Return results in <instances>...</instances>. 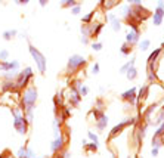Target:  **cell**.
Here are the masks:
<instances>
[{
  "label": "cell",
  "instance_id": "obj_1",
  "mask_svg": "<svg viewBox=\"0 0 164 158\" xmlns=\"http://www.w3.org/2000/svg\"><path fill=\"white\" fill-rule=\"evenodd\" d=\"M11 113H12V117H13V129L16 130V133L19 135H27L28 130H30V123L27 120V117L24 115V111L19 105L13 106L11 108Z\"/></svg>",
  "mask_w": 164,
  "mask_h": 158
},
{
  "label": "cell",
  "instance_id": "obj_2",
  "mask_svg": "<svg viewBox=\"0 0 164 158\" xmlns=\"http://www.w3.org/2000/svg\"><path fill=\"white\" fill-rule=\"evenodd\" d=\"M37 98H39V93H37V89L33 83H30L25 89H22L21 93V101H19V106L22 108V111L27 108V106H31V105H36L37 102Z\"/></svg>",
  "mask_w": 164,
  "mask_h": 158
},
{
  "label": "cell",
  "instance_id": "obj_3",
  "mask_svg": "<svg viewBox=\"0 0 164 158\" xmlns=\"http://www.w3.org/2000/svg\"><path fill=\"white\" fill-rule=\"evenodd\" d=\"M33 77H34V72H33V68L31 67H27L25 69L19 71L16 74V77H15V86H16V89L22 92V89H25L31 83Z\"/></svg>",
  "mask_w": 164,
  "mask_h": 158
},
{
  "label": "cell",
  "instance_id": "obj_4",
  "mask_svg": "<svg viewBox=\"0 0 164 158\" xmlns=\"http://www.w3.org/2000/svg\"><path fill=\"white\" fill-rule=\"evenodd\" d=\"M87 65V59L86 58H83L81 55H73V56H70L68 59V62H67V76H73L74 72L77 71H80L83 67H86Z\"/></svg>",
  "mask_w": 164,
  "mask_h": 158
},
{
  "label": "cell",
  "instance_id": "obj_5",
  "mask_svg": "<svg viewBox=\"0 0 164 158\" xmlns=\"http://www.w3.org/2000/svg\"><path fill=\"white\" fill-rule=\"evenodd\" d=\"M28 52H30L31 58L34 59L39 72H40V74H44V72H46V67H47V61H46L44 55L34 45H31V43H28Z\"/></svg>",
  "mask_w": 164,
  "mask_h": 158
},
{
  "label": "cell",
  "instance_id": "obj_6",
  "mask_svg": "<svg viewBox=\"0 0 164 158\" xmlns=\"http://www.w3.org/2000/svg\"><path fill=\"white\" fill-rule=\"evenodd\" d=\"M67 139H68V135H64V133H61L59 136L55 137L53 140L50 142V151H52V154H56V152L62 151L67 146V142H68Z\"/></svg>",
  "mask_w": 164,
  "mask_h": 158
},
{
  "label": "cell",
  "instance_id": "obj_7",
  "mask_svg": "<svg viewBox=\"0 0 164 158\" xmlns=\"http://www.w3.org/2000/svg\"><path fill=\"white\" fill-rule=\"evenodd\" d=\"M135 123H136V118H135V117H132V118H127L126 121H123V123H120V124H117L115 127H114V129H112V130H111V133H109L108 139H109V140H112L115 136L120 135L121 132H123V129H124V127H129V126L135 124Z\"/></svg>",
  "mask_w": 164,
  "mask_h": 158
},
{
  "label": "cell",
  "instance_id": "obj_8",
  "mask_svg": "<svg viewBox=\"0 0 164 158\" xmlns=\"http://www.w3.org/2000/svg\"><path fill=\"white\" fill-rule=\"evenodd\" d=\"M21 64L19 61L13 59V61H0V71L6 72V71H19Z\"/></svg>",
  "mask_w": 164,
  "mask_h": 158
},
{
  "label": "cell",
  "instance_id": "obj_9",
  "mask_svg": "<svg viewBox=\"0 0 164 158\" xmlns=\"http://www.w3.org/2000/svg\"><path fill=\"white\" fill-rule=\"evenodd\" d=\"M36 157H37V154L34 152L33 148H30L28 145L21 146L16 152V158H36Z\"/></svg>",
  "mask_w": 164,
  "mask_h": 158
},
{
  "label": "cell",
  "instance_id": "obj_10",
  "mask_svg": "<svg viewBox=\"0 0 164 158\" xmlns=\"http://www.w3.org/2000/svg\"><path fill=\"white\" fill-rule=\"evenodd\" d=\"M136 96H138L136 89H135V87H132L130 90H126L123 95H121V99H123L124 102H127V103L135 105V103H136Z\"/></svg>",
  "mask_w": 164,
  "mask_h": 158
},
{
  "label": "cell",
  "instance_id": "obj_11",
  "mask_svg": "<svg viewBox=\"0 0 164 158\" xmlns=\"http://www.w3.org/2000/svg\"><path fill=\"white\" fill-rule=\"evenodd\" d=\"M164 19V8H160V6H157L155 8V11H154L152 13V22L154 25H161V22H163Z\"/></svg>",
  "mask_w": 164,
  "mask_h": 158
},
{
  "label": "cell",
  "instance_id": "obj_12",
  "mask_svg": "<svg viewBox=\"0 0 164 158\" xmlns=\"http://www.w3.org/2000/svg\"><path fill=\"white\" fill-rule=\"evenodd\" d=\"M141 39V31H135V30H130L129 33L126 34V42L130 43V45H136Z\"/></svg>",
  "mask_w": 164,
  "mask_h": 158
},
{
  "label": "cell",
  "instance_id": "obj_13",
  "mask_svg": "<svg viewBox=\"0 0 164 158\" xmlns=\"http://www.w3.org/2000/svg\"><path fill=\"white\" fill-rule=\"evenodd\" d=\"M121 3V0H101V8L104 11H111L115 6H118Z\"/></svg>",
  "mask_w": 164,
  "mask_h": 158
},
{
  "label": "cell",
  "instance_id": "obj_14",
  "mask_svg": "<svg viewBox=\"0 0 164 158\" xmlns=\"http://www.w3.org/2000/svg\"><path fill=\"white\" fill-rule=\"evenodd\" d=\"M108 21L111 22V27H112V30H114L115 33H118L121 30V21L114 15V13H109L108 15Z\"/></svg>",
  "mask_w": 164,
  "mask_h": 158
},
{
  "label": "cell",
  "instance_id": "obj_15",
  "mask_svg": "<svg viewBox=\"0 0 164 158\" xmlns=\"http://www.w3.org/2000/svg\"><path fill=\"white\" fill-rule=\"evenodd\" d=\"M95 123H96V129H98V130H104V129L107 127V124H108V117H107L105 114H102Z\"/></svg>",
  "mask_w": 164,
  "mask_h": 158
},
{
  "label": "cell",
  "instance_id": "obj_16",
  "mask_svg": "<svg viewBox=\"0 0 164 158\" xmlns=\"http://www.w3.org/2000/svg\"><path fill=\"white\" fill-rule=\"evenodd\" d=\"M76 5H81L80 0H61V8L62 9H71Z\"/></svg>",
  "mask_w": 164,
  "mask_h": 158
},
{
  "label": "cell",
  "instance_id": "obj_17",
  "mask_svg": "<svg viewBox=\"0 0 164 158\" xmlns=\"http://www.w3.org/2000/svg\"><path fill=\"white\" fill-rule=\"evenodd\" d=\"M16 35H18V30H6V31H3V34H2L3 40H6V42H11L12 39H15Z\"/></svg>",
  "mask_w": 164,
  "mask_h": 158
},
{
  "label": "cell",
  "instance_id": "obj_18",
  "mask_svg": "<svg viewBox=\"0 0 164 158\" xmlns=\"http://www.w3.org/2000/svg\"><path fill=\"white\" fill-rule=\"evenodd\" d=\"M83 145H84V151H86V152H96L99 143H95V142L87 143V140H83Z\"/></svg>",
  "mask_w": 164,
  "mask_h": 158
},
{
  "label": "cell",
  "instance_id": "obj_19",
  "mask_svg": "<svg viewBox=\"0 0 164 158\" xmlns=\"http://www.w3.org/2000/svg\"><path fill=\"white\" fill-rule=\"evenodd\" d=\"M120 50H121V53L123 55H130L132 53V50H133V45H130V43H123V46L120 47Z\"/></svg>",
  "mask_w": 164,
  "mask_h": 158
},
{
  "label": "cell",
  "instance_id": "obj_20",
  "mask_svg": "<svg viewBox=\"0 0 164 158\" xmlns=\"http://www.w3.org/2000/svg\"><path fill=\"white\" fill-rule=\"evenodd\" d=\"M126 76H127V79H129V80H135L136 77H138V69L135 68V65L130 67L127 71H126Z\"/></svg>",
  "mask_w": 164,
  "mask_h": 158
},
{
  "label": "cell",
  "instance_id": "obj_21",
  "mask_svg": "<svg viewBox=\"0 0 164 158\" xmlns=\"http://www.w3.org/2000/svg\"><path fill=\"white\" fill-rule=\"evenodd\" d=\"M95 13H96L95 11H90L87 15H84V16L81 18V24H90L92 21H93V16H95Z\"/></svg>",
  "mask_w": 164,
  "mask_h": 158
},
{
  "label": "cell",
  "instance_id": "obj_22",
  "mask_svg": "<svg viewBox=\"0 0 164 158\" xmlns=\"http://www.w3.org/2000/svg\"><path fill=\"white\" fill-rule=\"evenodd\" d=\"M135 61H136V59H135V58H132L129 62H126V64H124V65L120 68V72H121V74H126V71H127V69H129L130 67H133V65H135Z\"/></svg>",
  "mask_w": 164,
  "mask_h": 158
},
{
  "label": "cell",
  "instance_id": "obj_23",
  "mask_svg": "<svg viewBox=\"0 0 164 158\" xmlns=\"http://www.w3.org/2000/svg\"><path fill=\"white\" fill-rule=\"evenodd\" d=\"M61 109H62L61 114H59V115H61V118H62V120H68V118L71 117V109H70V108H65V106H62Z\"/></svg>",
  "mask_w": 164,
  "mask_h": 158
},
{
  "label": "cell",
  "instance_id": "obj_24",
  "mask_svg": "<svg viewBox=\"0 0 164 158\" xmlns=\"http://www.w3.org/2000/svg\"><path fill=\"white\" fill-rule=\"evenodd\" d=\"M164 135V121L161 123V126L155 130V133H154V137L152 139H158V137H161V136Z\"/></svg>",
  "mask_w": 164,
  "mask_h": 158
},
{
  "label": "cell",
  "instance_id": "obj_25",
  "mask_svg": "<svg viewBox=\"0 0 164 158\" xmlns=\"http://www.w3.org/2000/svg\"><path fill=\"white\" fill-rule=\"evenodd\" d=\"M9 56H11V53H9L8 49H2L0 50V61H9Z\"/></svg>",
  "mask_w": 164,
  "mask_h": 158
},
{
  "label": "cell",
  "instance_id": "obj_26",
  "mask_svg": "<svg viewBox=\"0 0 164 158\" xmlns=\"http://www.w3.org/2000/svg\"><path fill=\"white\" fill-rule=\"evenodd\" d=\"M149 46H151V40H148V39H146V40H142V42L139 43V49L143 52V50H148V47H149Z\"/></svg>",
  "mask_w": 164,
  "mask_h": 158
},
{
  "label": "cell",
  "instance_id": "obj_27",
  "mask_svg": "<svg viewBox=\"0 0 164 158\" xmlns=\"http://www.w3.org/2000/svg\"><path fill=\"white\" fill-rule=\"evenodd\" d=\"M80 12H81V5H76V6L71 8V13L73 15H80Z\"/></svg>",
  "mask_w": 164,
  "mask_h": 158
},
{
  "label": "cell",
  "instance_id": "obj_28",
  "mask_svg": "<svg viewBox=\"0 0 164 158\" xmlns=\"http://www.w3.org/2000/svg\"><path fill=\"white\" fill-rule=\"evenodd\" d=\"M102 47H104V46H102V43H99V42H93V43H92V49L96 50V52L102 50Z\"/></svg>",
  "mask_w": 164,
  "mask_h": 158
},
{
  "label": "cell",
  "instance_id": "obj_29",
  "mask_svg": "<svg viewBox=\"0 0 164 158\" xmlns=\"http://www.w3.org/2000/svg\"><path fill=\"white\" fill-rule=\"evenodd\" d=\"M87 136H89V139H90L92 142H95V143H99V140H98V136L95 135L93 132H87Z\"/></svg>",
  "mask_w": 164,
  "mask_h": 158
},
{
  "label": "cell",
  "instance_id": "obj_30",
  "mask_svg": "<svg viewBox=\"0 0 164 158\" xmlns=\"http://www.w3.org/2000/svg\"><path fill=\"white\" fill-rule=\"evenodd\" d=\"M0 158H16V155L13 157V155H12L11 152H9V151L6 149V151H3V152L0 154Z\"/></svg>",
  "mask_w": 164,
  "mask_h": 158
},
{
  "label": "cell",
  "instance_id": "obj_31",
  "mask_svg": "<svg viewBox=\"0 0 164 158\" xmlns=\"http://www.w3.org/2000/svg\"><path fill=\"white\" fill-rule=\"evenodd\" d=\"M78 92H80V95H81V96H86V95L89 93V87H87V86H84V84H83V86H81V87L78 89Z\"/></svg>",
  "mask_w": 164,
  "mask_h": 158
},
{
  "label": "cell",
  "instance_id": "obj_32",
  "mask_svg": "<svg viewBox=\"0 0 164 158\" xmlns=\"http://www.w3.org/2000/svg\"><path fill=\"white\" fill-rule=\"evenodd\" d=\"M92 72H93V74H99V64L98 62H95V64L92 65Z\"/></svg>",
  "mask_w": 164,
  "mask_h": 158
},
{
  "label": "cell",
  "instance_id": "obj_33",
  "mask_svg": "<svg viewBox=\"0 0 164 158\" xmlns=\"http://www.w3.org/2000/svg\"><path fill=\"white\" fill-rule=\"evenodd\" d=\"M13 3H15V5H22V6H24V5H28L30 0H13Z\"/></svg>",
  "mask_w": 164,
  "mask_h": 158
},
{
  "label": "cell",
  "instance_id": "obj_34",
  "mask_svg": "<svg viewBox=\"0 0 164 158\" xmlns=\"http://www.w3.org/2000/svg\"><path fill=\"white\" fill-rule=\"evenodd\" d=\"M129 5H142V0H127Z\"/></svg>",
  "mask_w": 164,
  "mask_h": 158
},
{
  "label": "cell",
  "instance_id": "obj_35",
  "mask_svg": "<svg viewBox=\"0 0 164 158\" xmlns=\"http://www.w3.org/2000/svg\"><path fill=\"white\" fill-rule=\"evenodd\" d=\"M158 149H160V148H157V146H154V148H152V151H151L152 157H157V155H158Z\"/></svg>",
  "mask_w": 164,
  "mask_h": 158
},
{
  "label": "cell",
  "instance_id": "obj_36",
  "mask_svg": "<svg viewBox=\"0 0 164 158\" xmlns=\"http://www.w3.org/2000/svg\"><path fill=\"white\" fill-rule=\"evenodd\" d=\"M89 40H90L89 37H84V35H81V43H83V45H89Z\"/></svg>",
  "mask_w": 164,
  "mask_h": 158
},
{
  "label": "cell",
  "instance_id": "obj_37",
  "mask_svg": "<svg viewBox=\"0 0 164 158\" xmlns=\"http://www.w3.org/2000/svg\"><path fill=\"white\" fill-rule=\"evenodd\" d=\"M47 3H49V0H39V5H40V6H47Z\"/></svg>",
  "mask_w": 164,
  "mask_h": 158
},
{
  "label": "cell",
  "instance_id": "obj_38",
  "mask_svg": "<svg viewBox=\"0 0 164 158\" xmlns=\"http://www.w3.org/2000/svg\"><path fill=\"white\" fill-rule=\"evenodd\" d=\"M158 6L160 8H164V0H158Z\"/></svg>",
  "mask_w": 164,
  "mask_h": 158
},
{
  "label": "cell",
  "instance_id": "obj_39",
  "mask_svg": "<svg viewBox=\"0 0 164 158\" xmlns=\"http://www.w3.org/2000/svg\"><path fill=\"white\" fill-rule=\"evenodd\" d=\"M36 158H50L49 155H42V157H36Z\"/></svg>",
  "mask_w": 164,
  "mask_h": 158
},
{
  "label": "cell",
  "instance_id": "obj_40",
  "mask_svg": "<svg viewBox=\"0 0 164 158\" xmlns=\"http://www.w3.org/2000/svg\"><path fill=\"white\" fill-rule=\"evenodd\" d=\"M127 158H132V157H130V155H129V157H127Z\"/></svg>",
  "mask_w": 164,
  "mask_h": 158
}]
</instances>
